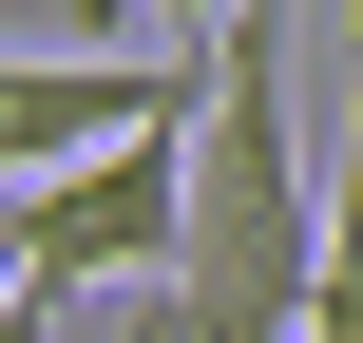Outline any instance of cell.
<instances>
[{
  "label": "cell",
  "instance_id": "obj_1",
  "mask_svg": "<svg viewBox=\"0 0 363 343\" xmlns=\"http://www.w3.org/2000/svg\"><path fill=\"white\" fill-rule=\"evenodd\" d=\"M325 286V172L287 134V0H230L191 38V248H172V306L191 343H306Z\"/></svg>",
  "mask_w": 363,
  "mask_h": 343
},
{
  "label": "cell",
  "instance_id": "obj_2",
  "mask_svg": "<svg viewBox=\"0 0 363 343\" xmlns=\"http://www.w3.org/2000/svg\"><path fill=\"white\" fill-rule=\"evenodd\" d=\"M0 229H19L38 286H134V267H172V248H191V95L134 115V134H96V153L38 172V191H0Z\"/></svg>",
  "mask_w": 363,
  "mask_h": 343
},
{
  "label": "cell",
  "instance_id": "obj_3",
  "mask_svg": "<svg viewBox=\"0 0 363 343\" xmlns=\"http://www.w3.org/2000/svg\"><path fill=\"white\" fill-rule=\"evenodd\" d=\"M172 95H191V38H153V57H38V38H0V191L77 172L96 134H134Z\"/></svg>",
  "mask_w": 363,
  "mask_h": 343
},
{
  "label": "cell",
  "instance_id": "obj_4",
  "mask_svg": "<svg viewBox=\"0 0 363 343\" xmlns=\"http://www.w3.org/2000/svg\"><path fill=\"white\" fill-rule=\"evenodd\" d=\"M306 343H363V0H345V172H325V286H306Z\"/></svg>",
  "mask_w": 363,
  "mask_h": 343
},
{
  "label": "cell",
  "instance_id": "obj_5",
  "mask_svg": "<svg viewBox=\"0 0 363 343\" xmlns=\"http://www.w3.org/2000/svg\"><path fill=\"white\" fill-rule=\"evenodd\" d=\"M0 343H38V267H19V229H0Z\"/></svg>",
  "mask_w": 363,
  "mask_h": 343
},
{
  "label": "cell",
  "instance_id": "obj_6",
  "mask_svg": "<svg viewBox=\"0 0 363 343\" xmlns=\"http://www.w3.org/2000/svg\"><path fill=\"white\" fill-rule=\"evenodd\" d=\"M134 19H153V38H211V19H230V0H134Z\"/></svg>",
  "mask_w": 363,
  "mask_h": 343
},
{
  "label": "cell",
  "instance_id": "obj_7",
  "mask_svg": "<svg viewBox=\"0 0 363 343\" xmlns=\"http://www.w3.org/2000/svg\"><path fill=\"white\" fill-rule=\"evenodd\" d=\"M0 19H19V0H0ZM38 19H77V0H38Z\"/></svg>",
  "mask_w": 363,
  "mask_h": 343
}]
</instances>
